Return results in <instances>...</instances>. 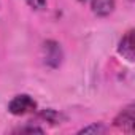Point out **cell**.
Returning a JSON list of instances; mask_svg holds the SVG:
<instances>
[{"mask_svg":"<svg viewBox=\"0 0 135 135\" xmlns=\"http://www.w3.org/2000/svg\"><path fill=\"white\" fill-rule=\"evenodd\" d=\"M40 118L45 121V122H51V124H57L60 122V114L54 110H45L40 113Z\"/></svg>","mask_w":135,"mask_h":135,"instance_id":"6","label":"cell"},{"mask_svg":"<svg viewBox=\"0 0 135 135\" xmlns=\"http://www.w3.org/2000/svg\"><path fill=\"white\" fill-rule=\"evenodd\" d=\"M118 51H119V54H121L124 59H127L129 62L133 60V32H132V30L126 32V35L121 38L119 46H118Z\"/></svg>","mask_w":135,"mask_h":135,"instance_id":"5","label":"cell"},{"mask_svg":"<svg viewBox=\"0 0 135 135\" xmlns=\"http://www.w3.org/2000/svg\"><path fill=\"white\" fill-rule=\"evenodd\" d=\"M26 2L33 10H43V8H46V2H48V0H26Z\"/></svg>","mask_w":135,"mask_h":135,"instance_id":"8","label":"cell"},{"mask_svg":"<svg viewBox=\"0 0 135 135\" xmlns=\"http://www.w3.org/2000/svg\"><path fill=\"white\" fill-rule=\"evenodd\" d=\"M15 132H19V133H33V132H38V133H41L43 132V129L41 127H37V126H26V127H19V129H16Z\"/></svg>","mask_w":135,"mask_h":135,"instance_id":"9","label":"cell"},{"mask_svg":"<svg viewBox=\"0 0 135 135\" xmlns=\"http://www.w3.org/2000/svg\"><path fill=\"white\" fill-rule=\"evenodd\" d=\"M130 2H132V0H130Z\"/></svg>","mask_w":135,"mask_h":135,"instance_id":"11","label":"cell"},{"mask_svg":"<svg viewBox=\"0 0 135 135\" xmlns=\"http://www.w3.org/2000/svg\"><path fill=\"white\" fill-rule=\"evenodd\" d=\"M107 132V127L102 124V122H95V124H91V126H86L80 130V133H105Z\"/></svg>","mask_w":135,"mask_h":135,"instance_id":"7","label":"cell"},{"mask_svg":"<svg viewBox=\"0 0 135 135\" xmlns=\"http://www.w3.org/2000/svg\"><path fill=\"white\" fill-rule=\"evenodd\" d=\"M116 2L114 0H91V8L95 16L107 18L114 11Z\"/></svg>","mask_w":135,"mask_h":135,"instance_id":"4","label":"cell"},{"mask_svg":"<svg viewBox=\"0 0 135 135\" xmlns=\"http://www.w3.org/2000/svg\"><path fill=\"white\" fill-rule=\"evenodd\" d=\"M80 2H81V3H86V2H89V0H80Z\"/></svg>","mask_w":135,"mask_h":135,"instance_id":"10","label":"cell"},{"mask_svg":"<svg viewBox=\"0 0 135 135\" xmlns=\"http://www.w3.org/2000/svg\"><path fill=\"white\" fill-rule=\"evenodd\" d=\"M133 105H127L124 110L119 111V114L114 118V126L127 133L133 132V124H135V116H133Z\"/></svg>","mask_w":135,"mask_h":135,"instance_id":"3","label":"cell"},{"mask_svg":"<svg viewBox=\"0 0 135 135\" xmlns=\"http://www.w3.org/2000/svg\"><path fill=\"white\" fill-rule=\"evenodd\" d=\"M35 110H37V102L27 94H19L13 97L8 103V111L15 116H24L29 113H35Z\"/></svg>","mask_w":135,"mask_h":135,"instance_id":"1","label":"cell"},{"mask_svg":"<svg viewBox=\"0 0 135 135\" xmlns=\"http://www.w3.org/2000/svg\"><path fill=\"white\" fill-rule=\"evenodd\" d=\"M43 57H45V64L51 69H57L62 62V49H60V45L52 41V40H48L45 45H43Z\"/></svg>","mask_w":135,"mask_h":135,"instance_id":"2","label":"cell"}]
</instances>
